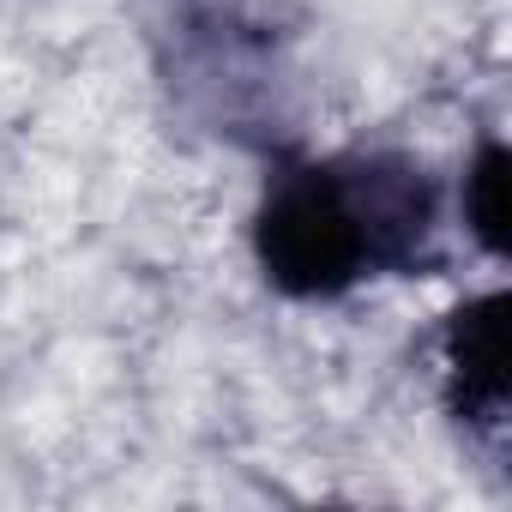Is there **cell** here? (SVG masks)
Here are the masks:
<instances>
[{
    "instance_id": "1",
    "label": "cell",
    "mask_w": 512,
    "mask_h": 512,
    "mask_svg": "<svg viewBox=\"0 0 512 512\" xmlns=\"http://www.w3.org/2000/svg\"><path fill=\"white\" fill-rule=\"evenodd\" d=\"M253 260L266 284L296 302H338L380 278L374 241L344 157H284L253 211Z\"/></svg>"
},
{
    "instance_id": "2",
    "label": "cell",
    "mask_w": 512,
    "mask_h": 512,
    "mask_svg": "<svg viewBox=\"0 0 512 512\" xmlns=\"http://www.w3.org/2000/svg\"><path fill=\"white\" fill-rule=\"evenodd\" d=\"M374 260L392 278H416L440 260V181L410 151H344Z\"/></svg>"
},
{
    "instance_id": "3",
    "label": "cell",
    "mask_w": 512,
    "mask_h": 512,
    "mask_svg": "<svg viewBox=\"0 0 512 512\" xmlns=\"http://www.w3.org/2000/svg\"><path fill=\"white\" fill-rule=\"evenodd\" d=\"M506 290L470 296L440 326V368H446V410L470 428L500 440L506 434Z\"/></svg>"
},
{
    "instance_id": "4",
    "label": "cell",
    "mask_w": 512,
    "mask_h": 512,
    "mask_svg": "<svg viewBox=\"0 0 512 512\" xmlns=\"http://www.w3.org/2000/svg\"><path fill=\"white\" fill-rule=\"evenodd\" d=\"M506 145L500 139H482L476 157L464 163V187H458V211H464V229L470 241L488 253V260H506Z\"/></svg>"
}]
</instances>
